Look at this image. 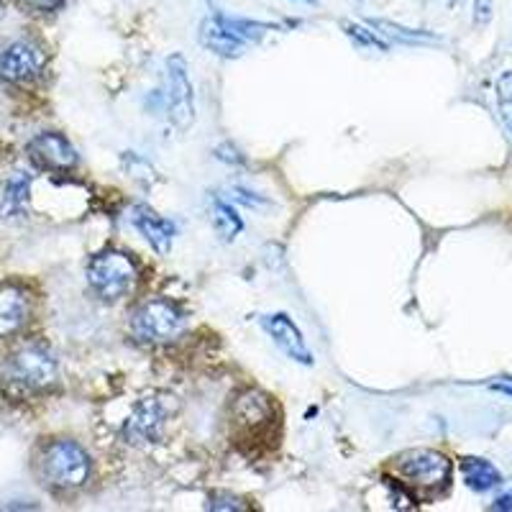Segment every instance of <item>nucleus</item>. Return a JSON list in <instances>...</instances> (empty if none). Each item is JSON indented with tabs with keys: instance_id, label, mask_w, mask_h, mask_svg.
I'll use <instances>...</instances> for the list:
<instances>
[{
	"instance_id": "4468645a",
	"label": "nucleus",
	"mask_w": 512,
	"mask_h": 512,
	"mask_svg": "<svg viewBox=\"0 0 512 512\" xmlns=\"http://www.w3.org/2000/svg\"><path fill=\"white\" fill-rule=\"evenodd\" d=\"M31 313L29 295L21 287H0V338H8L26 326Z\"/></svg>"
},
{
	"instance_id": "6e6552de",
	"label": "nucleus",
	"mask_w": 512,
	"mask_h": 512,
	"mask_svg": "<svg viewBox=\"0 0 512 512\" xmlns=\"http://www.w3.org/2000/svg\"><path fill=\"white\" fill-rule=\"evenodd\" d=\"M44 64H47V54L36 41L18 39L0 54V80L13 82V85L31 82L41 75Z\"/></svg>"
},
{
	"instance_id": "393cba45",
	"label": "nucleus",
	"mask_w": 512,
	"mask_h": 512,
	"mask_svg": "<svg viewBox=\"0 0 512 512\" xmlns=\"http://www.w3.org/2000/svg\"><path fill=\"white\" fill-rule=\"evenodd\" d=\"M492 507H495V510H512V495H502Z\"/></svg>"
},
{
	"instance_id": "20e7f679",
	"label": "nucleus",
	"mask_w": 512,
	"mask_h": 512,
	"mask_svg": "<svg viewBox=\"0 0 512 512\" xmlns=\"http://www.w3.org/2000/svg\"><path fill=\"white\" fill-rule=\"evenodd\" d=\"M136 280H139V267L123 251H103L88 267L90 287L105 303H116L126 297L136 287Z\"/></svg>"
},
{
	"instance_id": "c85d7f7f",
	"label": "nucleus",
	"mask_w": 512,
	"mask_h": 512,
	"mask_svg": "<svg viewBox=\"0 0 512 512\" xmlns=\"http://www.w3.org/2000/svg\"><path fill=\"white\" fill-rule=\"evenodd\" d=\"M0 6H3V0H0Z\"/></svg>"
},
{
	"instance_id": "7ed1b4c3",
	"label": "nucleus",
	"mask_w": 512,
	"mask_h": 512,
	"mask_svg": "<svg viewBox=\"0 0 512 512\" xmlns=\"http://www.w3.org/2000/svg\"><path fill=\"white\" fill-rule=\"evenodd\" d=\"M395 469L402 477L405 487L423 492V495H438L451 482V461L441 451L433 448H413L395 459Z\"/></svg>"
},
{
	"instance_id": "a878e982",
	"label": "nucleus",
	"mask_w": 512,
	"mask_h": 512,
	"mask_svg": "<svg viewBox=\"0 0 512 512\" xmlns=\"http://www.w3.org/2000/svg\"><path fill=\"white\" fill-rule=\"evenodd\" d=\"M497 392H505V395L512 397V384H495Z\"/></svg>"
},
{
	"instance_id": "ddd939ff",
	"label": "nucleus",
	"mask_w": 512,
	"mask_h": 512,
	"mask_svg": "<svg viewBox=\"0 0 512 512\" xmlns=\"http://www.w3.org/2000/svg\"><path fill=\"white\" fill-rule=\"evenodd\" d=\"M131 221H134L136 231L144 236V241L152 246L159 254H167L172 241L177 236V226L167 218H162L159 213H154L149 205H136L134 213H131Z\"/></svg>"
},
{
	"instance_id": "39448f33",
	"label": "nucleus",
	"mask_w": 512,
	"mask_h": 512,
	"mask_svg": "<svg viewBox=\"0 0 512 512\" xmlns=\"http://www.w3.org/2000/svg\"><path fill=\"white\" fill-rule=\"evenodd\" d=\"M131 331L144 344H172L185 331V315L175 303L154 297L134 310Z\"/></svg>"
},
{
	"instance_id": "bb28decb",
	"label": "nucleus",
	"mask_w": 512,
	"mask_h": 512,
	"mask_svg": "<svg viewBox=\"0 0 512 512\" xmlns=\"http://www.w3.org/2000/svg\"><path fill=\"white\" fill-rule=\"evenodd\" d=\"M300 3H315V0H300Z\"/></svg>"
},
{
	"instance_id": "f03ea898",
	"label": "nucleus",
	"mask_w": 512,
	"mask_h": 512,
	"mask_svg": "<svg viewBox=\"0 0 512 512\" xmlns=\"http://www.w3.org/2000/svg\"><path fill=\"white\" fill-rule=\"evenodd\" d=\"M41 479L52 489H77L90 477V456L75 441H54L39 459Z\"/></svg>"
},
{
	"instance_id": "f3484780",
	"label": "nucleus",
	"mask_w": 512,
	"mask_h": 512,
	"mask_svg": "<svg viewBox=\"0 0 512 512\" xmlns=\"http://www.w3.org/2000/svg\"><path fill=\"white\" fill-rule=\"evenodd\" d=\"M29 190H31V177L24 172H16V175L8 180L6 195H3V205H6L8 213H21L29 203Z\"/></svg>"
},
{
	"instance_id": "2eb2a0df",
	"label": "nucleus",
	"mask_w": 512,
	"mask_h": 512,
	"mask_svg": "<svg viewBox=\"0 0 512 512\" xmlns=\"http://www.w3.org/2000/svg\"><path fill=\"white\" fill-rule=\"evenodd\" d=\"M461 474H464V482L469 484L474 492H487V489L502 484L497 466L489 464L487 459H477V456H466V459L461 461Z\"/></svg>"
},
{
	"instance_id": "423d86ee",
	"label": "nucleus",
	"mask_w": 512,
	"mask_h": 512,
	"mask_svg": "<svg viewBox=\"0 0 512 512\" xmlns=\"http://www.w3.org/2000/svg\"><path fill=\"white\" fill-rule=\"evenodd\" d=\"M6 379L24 390H44L57 379V361L41 344H26L6 361Z\"/></svg>"
},
{
	"instance_id": "6ab92c4d",
	"label": "nucleus",
	"mask_w": 512,
	"mask_h": 512,
	"mask_svg": "<svg viewBox=\"0 0 512 512\" xmlns=\"http://www.w3.org/2000/svg\"><path fill=\"white\" fill-rule=\"evenodd\" d=\"M344 31L349 39H354V44H359L361 49H377V52H387L390 44L384 41V36L379 31H372L369 26L356 24V21H344Z\"/></svg>"
},
{
	"instance_id": "9d476101",
	"label": "nucleus",
	"mask_w": 512,
	"mask_h": 512,
	"mask_svg": "<svg viewBox=\"0 0 512 512\" xmlns=\"http://www.w3.org/2000/svg\"><path fill=\"white\" fill-rule=\"evenodd\" d=\"M277 420V408L272 397L262 390H246L233 400V423L241 433H264Z\"/></svg>"
},
{
	"instance_id": "0eeeda50",
	"label": "nucleus",
	"mask_w": 512,
	"mask_h": 512,
	"mask_svg": "<svg viewBox=\"0 0 512 512\" xmlns=\"http://www.w3.org/2000/svg\"><path fill=\"white\" fill-rule=\"evenodd\" d=\"M167 113L172 126L185 131L195 121V93H192V82L187 75L185 57L172 54L167 59V93H164Z\"/></svg>"
},
{
	"instance_id": "aec40b11",
	"label": "nucleus",
	"mask_w": 512,
	"mask_h": 512,
	"mask_svg": "<svg viewBox=\"0 0 512 512\" xmlns=\"http://www.w3.org/2000/svg\"><path fill=\"white\" fill-rule=\"evenodd\" d=\"M497 111H500V121L505 123L507 134L512 136V70H505L497 77Z\"/></svg>"
},
{
	"instance_id": "4be33fe9",
	"label": "nucleus",
	"mask_w": 512,
	"mask_h": 512,
	"mask_svg": "<svg viewBox=\"0 0 512 512\" xmlns=\"http://www.w3.org/2000/svg\"><path fill=\"white\" fill-rule=\"evenodd\" d=\"M208 510H231V512H239V510H246L244 500L236 495H228V492H218V495H213L208 500Z\"/></svg>"
},
{
	"instance_id": "9b49d317",
	"label": "nucleus",
	"mask_w": 512,
	"mask_h": 512,
	"mask_svg": "<svg viewBox=\"0 0 512 512\" xmlns=\"http://www.w3.org/2000/svg\"><path fill=\"white\" fill-rule=\"evenodd\" d=\"M259 323H262V328L269 333V338H272L274 344L280 346L282 354H287L292 361H297V364H305V367L313 364V354H310L308 344H305L303 331L295 326V320H292L290 315L285 313L262 315Z\"/></svg>"
},
{
	"instance_id": "b1692460",
	"label": "nucleus",
	"mask_w": 512,
	"mask_h": 512,
	"mask_svg": "<svg viewBox=\"0 0 512 512\" xmlns=\"http://www.w3.org/2000/svg\"><path fill=\"white\" fill-rule=\"evenodd\" d=\"M233 198L241 200V203L251 205V208H259V205H264V200L256 195V192L251 190H244V187H233Z\"/></svg>"
},
{
	"instance_id": "f257e3e1",
	"label": "nucleus",
	"mask_w": 512,
	"mask_h": 512,
	"mask_svg": "<svg viewBox=\"0 0 512 512\" xmlns=\"http://www.w3.org/2000/svg\"><path fill=\"white\" fill-rule=\"evenodd\" d=\"M274 24H259L251 18H233L226 13H210L200 24V44L218 57L236 59L262 39L267 31H274Z\"/></svg>"
},
{
	"instance_id": "cd10ccee",
	"label": "nucleus",
	"mask_w": 512,
	"mask_h": 512,
	"mask_svg": "<svg viewBox=\"0 0 512 512\" xmlns=\"http://www.w3.org/2000/svg\"><path fill=\"white\" fill-rule=\"evenodd\" d=\"M448 3H451V6H454V3H459V0H448Z\"/></svg>"
},
{
	"instance_id": "a211bd4d",
	"label": "nucleus",
	"mask_w": 512,
	"mask_h": 512,
	"mask_svg": "<svg viewBox=\"0 0 512 512\" xmlns=\"http://www.w3.org/2000/svg\"><path fill=\"white\" fill-rule=\"evenodd\" d=\"M369 26L379 31L387 39H397L402 44H425V41H438L436 36L428 34V31H418V29H405V26H397L392 21H369Z\"/></svg>"
},
{
	"instance_id": "5701e85b",
	"label": "nucleus",
	"mask_w": 512,
	"mask_h": 512,
	"mask_svg": "<svg viewBox=\"0 0 512 512\" xmlns=\"http://www.w3.org/2000/svg\"><path fill=\"white\" fill-rule=\"evenodd\" d=\"M474 21L479 26L492 21V0H474Z\"/></svg>"
},
{
	"instance_id": "dca6fc26",
	"label": "nucleus",
	"mask_w": 512,
	"mask_h": 512,
	"mask_svg": "<svg viewBox=\"0 0 512 512\" xmlns=\"http://www.w3.org/2000/svg\"><path fill=\"white\" fill-rule=\"evenodd\" d=\"M210 221H213V228H216L223 241H233L244 231V221L226 200H210Z\"/></svg>"
},
{
	"instance_id": "f8f14e48",
	"label": "nucleus",
	"mask_w": 512,
	"mask_h": 512,
	"mask_svg": "<svg viewBox=\"0 0 512 512\" xmlns=\"http://www.w3.org/2000/svg\"><path fill=\"white\" fill-rule=\"evenodd\" d=\"M29 159L47 172H70L77 164V152L62 134H39L29 141Z\"/></svg>"
},
{
	"instance_id": "1a4fd4ad",
	"label": "nucleus",
	"mask_w": 512,
	"mask_h": 512,
	"mask_svg": "<svg viewBox=\"0 0 512 512\" xmlns=\"http://www.w3.org/2000/svg\"><path fill=\"white\" fill-rule=\"evenodd\" d=\"M164 425H167V408L157 397H146L134 408V415L126 420L123 436L134 446H152L159 443L164 436Z\"/></svg>"
},
{
	"instance_id": "412c9836",
	"label": "nucleus",
	"mask_w": 512,
	"mask_h": 512,
	"mask_svg": "<svg viewBox=\"0 0 512 512\" xmlns=\"http://www.w3.org/2000/svg\"><path fill=\"white\" fill-rule=\"evenodd\" d=\"M16 3L34 16H52L64 6V0H16Z\"/></svg>"
}]
</instances>
